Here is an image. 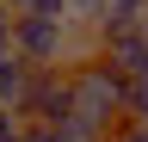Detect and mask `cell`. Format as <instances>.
<instances>
[{
    "label": "cell",
    "mask_w": 148,
    "mask_h": 142,
    "mask_svg": "<svg viewBox=\"0 0 148 142\" xmlns=\"http://www.w3.org/2000/svg\"><path fill=\"white\" fill-rule=\"evenodd\" d=\"M12 49H18L31 68L68 62V19H49V12H12Z\"/></svg>",
    "instance_id": "1"
},
{
    "label": "cell",
    "mask_w": 148,
    "mask_h": 142,
    "mask_svg": "<svg viewBox=\"0 0 148 142\" xmlns=\"http://www.w3.org/2000/svg\"><path fill=\"white\" fill-rule=\"evenodd\" d=\"M99 12L111 25H136V19H148V0H99Z\"/></svg>",
    "instance_id": "2"
}]
</instances>
